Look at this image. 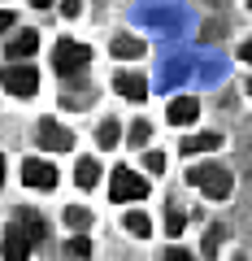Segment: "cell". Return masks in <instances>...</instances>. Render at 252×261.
Wrapping results in <instances>:
<instances>
[{
    "instance_id": "cell-26",
    "label": "cell",
    "mask_w": 252,
    "mask_h": 261,
    "mask_svg": "<svg viewBox=\"0 0 252 261\" xmlns=\"http://www.w3.org/2000/svg\"><path fill=\"white\" fill-rule=\"evenodd\" d=\"M9 27H13V13H5V9H0V35H5Z\"/></svg>"
},
{
    "instance_id": "cell-5",
    "label": "cell",
    "mask_w": 252,
    "mask_h": 261,
    "mask_svg": "<svg viewBox=\"0 0 252 261\" xmlns=\"http://www.w3.org/2000/svg\"><path fill=\"white\" fill-rule=\"evenodd\" d=\"M39 148H48V152H70V148H74V130L61 126L57 118H44V122H39Z\"/></svg>"
},
{
    "instance_id": "cell-22",
    "label": "cell",
    "mask_w": 252,
    "mask_h": 261,
    "mask_svg": "<svg viewBox=\"0 0 252 261\" xmlns=\"http://www.w3.org/2000/svg\"><path fill=\"white\" fill-rule=\"evenodd\" d=\"M144 166H148L152 174H161V170H165V152H148V157H144Z\"/></svg>"
},
{
    "instance_id": "cell-9",
    "label": "cell",
    "mask_w": 252,
    "mask_h": 261,
    "mask_svg": "<svg viewBox=\"0 0 252 261\" xmlns=\"http://www.w3.org/2000/svg\"><path fill=\"white\" fill-rule=\"evenodd\" d=\"M13 226H22V235H26L31 244H39L48 235V226H44V218L35 214V209H18V214H13Z\"/></svg>"
},
{
    "instance_id": "cell-18",
    "label": "cell",
    "mask_w": 252,
    "mask_h": 261,
    "mask_svg": "<svg viewBox=\"0 0 252 261\" xmlns=\"http://www.w3.org/2000/svg\"><path fill=\"white\" fill-rule=\"evenodd\" d=\"M148 135H152V126L148 122H131V126H126V144H135V148H144V144H148Z\"/></svg>"
},
{
    "instance_id": "cell-23",
    "label": "cell",
    "mask_w": 252,
    "mask_h": 261,
    "mask_svg": "<svg viewBox=\"0 0 252 261\" xmlns=\"http://www.w3.org/2000/svg\"><path fill=\"white\" fill-rule=\"evenodd\" d=\"M161 261H196V257H191V252H187V248H170V252H165V257H161Z\"/></svg>"
},
{
    "instance_id": "cell-29",
    "label": "cell",
    "mask_w": 252,
    "mask_h": 261,
    "mask_svg": "<svg viewBox=\"0 0 252 261\" xmlns=\"http://www.w3.org/2000/svg\"><path fill=\"white\" fill-rule=\"evenodd\" d=\"M248 96H252V79H248Z\"/></svg>"
},
{
    "instance_id": "cell-12",
    "label": "cell",
    "mask_w": 252,
    "mask_h": 261,
    "mask_svg": "<svg viewBox=\"0 0 252 261\" xmlns=\"http://www.w3.org/2000/svg\"><path fill=\"white\" fill-rule=\"evenodd\" d=\"M100 174H104V170H100V161H92V157H83V161H78V170H74V183L83 187V192H92V187L100 183Z\"/></svg>"
},
{
    "instance_id": "cell-25",
    "label": "cell",
    "mask_w": 252,
    "mask_h": 261,
    "mask_svg": "<svg viewBox=\"0 0 252 261\" xmlns=\"http://www.w3.org/2000/svg\"><path fill=\"white\" fill-rule=\"evenodd\" d=\"M239 61H252V39H243V44H239Z\"/></svg>"
},
{
    "instance_id": "cell-2",
    "label": "cell",
    "mask_w": 252,
    "mask_h": 261,
    "mask_svg": "<svg viewBox=\"0 0 252 261\" xmlns=\"http://www.w3.org/2000/svg\"><path fill=\"white\" fill-rule=\"evenodd\" d=\"M187 178H191L209 200H226V196H231V170L226 166H191Z\"/></svg>"
},
{
    "instance_id": "cell-10",
    "label": "cell",
    "mask_w": 252,
    "mask_h": 261,
    "mask_svg": "<svg viewBox=\"0 0 252 261\" xmlns=\"http://www.w3.org/2000/svg\"><path fill=\"white\" fill-rule=\"evenodd\" d=\"M196 113H200V100H196V96H174V100H170V122H174V126L196 122Z\"/></svg>"
},
{
    "instance_id": "cell-4",
    "label": "cell",
    "mask_w": 252,
    "mask_h": 261,
    "mask_svg": "<svg viewBox=\"0 0 252 261\" xmlns=\"http://www.w3.org/2000/svg\"><path fill=\"white\" fill-rule=\"evenodd\" d=\"M144 196H148V183H144L135 170H126V166L113 170V178H109V200H122V205H126V200H144Z\"/></svg>"
},
{
    "instance_id": "cell-13",
    "label": "cell",
    "mask_w": 252,
    "mask_h": 261,
    "mask_svg": "<svg viewBox=\"0 0 252 261\" xmlns=\"http://www.w3.org/2000/svg\"><path fill=\"white\" fill-rule=\"evenodd\" d=\"M39 48V35L35 31H22V35H13L9 39V61H18V57H31Z\"/></svg>"
},
{
    "instance_id": "cell-21",
    "label": "cell",
    "mask_w": 252,
    "mask_h": 261,
    "mask_svg": "<svg viewBox=\"0 0 252 261\" xmlns=\"http://www.w3.org/2000/svg\"><path fill=\"white\" fill-rule=\"evenodd\" d=\"M183 222H187L183 209H170V214H165V231H170V235H183Z\"/></svg>"
},
{
    "instance_id": "cell-31",
    "label": "cell",
    "mask_w": 252,
    "mask_h": 261,
    "mask_svg": "<svg viewBox=\"0 0 252 261\" xmlns=\"http://www.w3.org/2000/svg\"><path fill=\"white\" fill-rule=\"evenodd\" d=\"M248 9H252V0H248Z\"/></svg>"
},
{
    "instance_id": "cell-3",
    "label": "cell",
    "mask_w": 252,
    "mask_h": 261,
    "mask_svg": "<svg viewBox=\"0 0 252 261\" xmlns=\"http://www.w3.org/2000/svg\"><path fill=\"white\" fill-rule=\"evenodd\" d=\"M0 83H5V92L9 96H18V100H31V96L39 92V74H35V65H26V61H9L5 70H0Z\"/></svg>"
},
{
    "instance_id": "cell-15",
    "label": "cell",
    "mask_w": 252,
    "mask_h": 261,
    "mask_svg": "<svg viewBox=\"0 0 252 261\" xmlns=\"http://www.w3.org/2000/svg\"><path fill=\"white\" fill-rule=\"evenodd\" d=\"M118 140H122V126L113 118H104L100 130H96V144H100V148H118Z\"/></svg>"
},
{
    "instance_id": "cell-20",
    "label": "cell",
    "mask_w": 252,
    "mask_h": 261,
    "mask_svg": "<svg viewBox=\"0 0 252 261\" xmlns=\"http://www.w3.org/2000/svg\"><path fill=\"white\" fill-rule=\"evenodd\" d=\"M222 226H209V235H205V257H217V248H222Z\"/></svg>"
},
{
    "instance_id": "cell-7",
    "label": "cell",
    "mask_w": 252,
    "mask_h": 261,
    "mask_svg": "<svg viewBox=\"0 0 252 261\" xmlns=\"http://www.w3.org/2000/svg\"><path fill=\"white\" fill-rule=\"evenodd\" d=\"M31 248H35V244L22 235V226H9V231H5V240H0V252H5V261H26V257H31Z\"/></svg>"
},
{
    "instance_id": "cell-8",
    "label": "cell",
    "mask_w": 252,
    "mask_h": 261,
    "mask_svg": "<svg viewBox=\"0 0 252 261\" xmlns=\"http://www.w3.org/2000/svg\"><path fill=\"white\" fill-rule=\"evenodd\" d=\"M113 92H118L122 100H135V105H139L144 96H148V83H144L139 74H126V70H122V74H113Z\"/></svg>"
},
{
    "instance_id": "cell-28",
    "label": "cell",
    "mask_w": 252,
    "mask_h": 261,
    "mask_svg": "<svg viewBox=\"0 0 252 261\" xmlns=\"http://www.w3.org/2000/svg\"><path fill=\"white\" fill-rule=\"evenodd\" d=\"M0 178H5V157H0Z\"/></svg>"
},
{
    "instance_id": "cell-16",
    "label": "cell",
    "mask_w": 252,
    "mask_h": 261,
    "mask_svg": "<svg viewBox=\"0 0 252 261\" xmlns=\"http://www.w3.org/2000/svg\"><path fill=\"white\" fill-rule=\"evenodd\" d=\"M126 231H131V235H139V240H148L152 218H148V214H139V209H131V214H126Z\"/></svg>"
},
{
    "instance_id": "cell-19",
    "label": "cell",
    "mask_w": 252,
    "mask_h": 261,
    "mask_svg": "<svg viewBox=\"0 0 252 261\" xmlns=\"http://www.w3.org/2000/svg\"><path fill=\"white\" fill-rule=\"evenodd\" d=\"M66 257H78V261H83V257H92V240H87V235L70 240V244H66Z\"/></svg>"
},
{
    "instance_id": "cell-6",
    "label": "cell",
    "mask_w": 252,
    "mask_h": 261,
    "mask_svg": "<svg viewBox=\"0 0 252 261\" xmlns=\"http://www.w3.org/2000/svg\"><path fill=\"white\" fill-rule=\"evenodd\" d=\"M22 183L48 192V187H57L61 178H57V166H48L44 157H31V161H22Z\"/></svg>"
},
{
    "instance_id": "cell-27",
    "label": "cell",
    "mask_w": 252,
    "mask_h": 261,
    "mask_svg": "<svg viewBox=\"0 0 252 261\" xmlns=\"http://www.w3.org/2000/svg\"><path fill=\"white\" fill-rule=\"evenodd\" d=\"M31 5H35V9H48V5H52V0H31Z\"/></svg>"
},
{
    "instance_id": "cell-14",
    "label": "cell",
    "mask_w": 252,
    "mask_h": 261,
    "mask_svg": "<svg viewBox=\"0 0 252 261\" xmlns=\"http://www.w3.org/2000/svg\"><path fill=\"white\" fill-rule=\"evenodd\" d=\"M113 57H144V39H135V35H118L113 39Z\"/></svg>"
},
{
    "instance_id": "cell-17",
    "label": "cell",
    "mask_w": 252,
    "mask_h": 261,
    "mask_svg": "<svg viewBox=\"0 0 252 261\" xmlns=\"http://www.w3.org/2000/svg\"><path fill=\"white\" fill-rule=\"evenodd\" d=\"M66 226H74V231H92V214H87L83 205H70L66 209Z\"/></svg>"
},
{
    "instance_id": "cell-1",
    "label": "cell",
    "mask_w": 252,
    "mask_h": 261,
    "mask_svg": "<svg viewBox=\"0 0 252 261\" xmlns=\"http://www.w3.org/2000/svg\"><path fill=\"white\" fill-rule=\"evenodd\" d=\"M87 61H92V48L78 44V39H57V44H52V70H57L61 79L78 74Z\"/></svg>"
},
{
    "instance_id": "cell-11",
    "label": "cell",
    "mask_w": 252,
    "mask_h": 261,
    "mask_svg": "<svg viewBox=\"0 0 252 261\" xmlns=\"http://www.w3.org/2000/svg\"><path fill=\"white\" fill-rule=\"evenodd\" d=\"M217 148H222V135H217V130L187 135V140H183V152H187V157H196V152H217Z\"/></svg>"
},
{
    "instance_id": "cell-24",
    "label": "cell",
    "mask_w": 252,
    "mask_h": 261,
    "mask_svg": "<svg viewBox=\"0 0 252 261\" xmlns=\"http://www.w3.org/2000/svg\"><path fill=\"white\" fill-rule=\"evenodd\" d=\"M78 9H83V0H61V13L66 18H78Z\"/></svg>"
},
{
    "instance_id": "cell-30",
    "label": "cell",
    "mask_w": 252,
    "mask_h": 261,
    "mask_svg": "<svg viewBox=\"0 0 252 261\" xmlns=\"http://www.w3.org/2000/svg\"><path fill=\"white\" fill-rule=\"evenodd\" d=\"M235 261H248V257H235Z\"/></svg>"
}]
</instances>
